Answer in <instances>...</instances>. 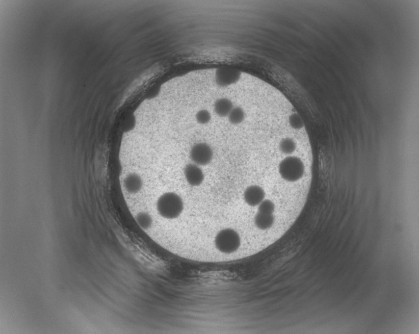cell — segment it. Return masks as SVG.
Masks as SVG:
<instances>
[{
  "mask_svg": "<svg viewBox=\"0 0 419 334\" xmlns=\"http://www.w3.org/2000/svg\"><path fill=\"white\" fill-rule=\"evenodd\" d=\"M124 187L128 192L135 194L140 191L143 186V180L141 177L136 173H131L124 180Z\"/></svg>",
  "mask_w": 419,
  "mask_h": 334,
  "instance_id": "cell-6",
  "label": "cell"
},
{
  "mask_svg": "<svg viewBox=\"0 0 419 334\" xmlns=\"http://www.w3.org/2000/svg\"><path fill=\"white\" fill-rule=\"evenodd\" d=\"M214 156L212 149L206 143H199L192 146L190 151V158L192 163L202 167L212 162Z\"/></svg>",
  "mask_w": 419,
  "mask_h": 334,
  "instance_id": "cell-3",
  "label": "cell"
},
{
  "mask_svg": "<svg viewBox=\"0 0 419 334\" xmlns=\"http://www.w3.org/2000/svg\"><path fill=\"white\" fill-rule=\"evenodd\" d=\"M136 220L139 226L143 230L149 229L152 226L153 219L148 213L145 212L139 213L136 217Z\"/></svg>",
  "mask_w": 419,
  "mask_h": 334,
  "instance_id": "cell-11",
  "label": "cell"
},
{
  "mask_svg": "<svg viewBox=\"0 0 419 334\" xmlns=\"http://www.w3.org/2000/svg\"><path fill=\"white\" fill-rule=\"evenodd\" d=\"M184 209L182 198L175 192H166L157 201V210L162 218L175 220L179 218Z\"/></svg>",
  "mask_w": 419,
  "mask_h": 334,
  "instance_id": "cell-1",
  "label": "cell"
},
{
  "mask_svg": "<svg viewBox=\"0 0 419 334\" xmlns=\"http://www.w3.org/2000/svg\"><path fill=\"white\" fill-rule=\"evenodd\" d=\"M211 119H212V116H211L210 113L207 109H201V110L196 113V122L201 124V125H207V124L210 122Z\"/></svg>",
  "mask_w": 419,
  "mask_h": 334,
  "instance_id": "cell-12",
  "label": "cell"
},
{
  "mask_svg": "<svg viewBox=\"0 0 419 334\" xmlns=\"http://www.w3.org/2000/svg\"><path fill=\"white\" fill-rule=\"evenodd\" d=\"M186 182L191 186H199L205 180V174L200 166L193 163L188 164L184 169Z\"/></svg>",
  "mask_w": 419,
  "mask_h": 334,
  "instance_id": "cell-4",
  "label": "cell"
},
{
  "mask_svg": "<svg viewBox=\"0 0 419 334\" xmlns=\"http://www.w3.org/2000/svg\"><path fill=\"white\" fill-rule=\"evenodd\" d=\"M244 110L240 107H234L230 111L228 118L229 122L233 125H239L245 120Z\"/></svg>",
  "mask_w": 419,
  "mask_h": 334,
  "instance_id": "cell-9",
  "label": "cell"
},
{
  "mask_svg": "<svg viewBox=\"0 0 419 334\" xmlns=\"http://www.w3.org/2000/svg\"><path fill=\"white\" fill-rule=\"evenodd\" d=\"M275 215L264 214L262 213H257L254 218V224L256 227L260 230H267L273 227L275 224Z\"/></svg>",
  "mask_w": 419,
  "mask_h": 334,
  "instance_id": "cell-7",
  "label": "cell"
},
{
  "mask_svg": "<svg viewBox=\"0 0 419 334\" xmlns=\"http://www.w3.org/2000/svg\"><path fill=\"white\" fill-rule=\"evenodd\" d=\"M265 192L263 188L258 185H252L245 189L243 193V199L245 203L250 206H257L265 200Z\"/></svg>",
  "mask_w": 419,
  "mask_h": 334,
  "instance_id": "cell-5",
  "label": "cell"
},
{
  "mask_svg": "<svg viewBox=\"0 0 419 334\" xmlns=\"http://www.w3.org/2000/svg\"><path fill=\"white\" fill-rule=\"evenodd\" d=\"M275 203L269 199H265L258 206V212L264 214L274 215L275 212Z\"/></svg>",
  "mask_w": 419,
  "mask_h": 334,
  "instance_id": "cell-10",
  "label": "cell"
},
{
  "mask_svg": "<svg viewBox=\"0 0 419 334\" xmlns=\"http://www.w3.org/2000/svg\"><path fill=\"white\" fill-rule=\"evenodd\" d=\"M214 244L219 252L226 254H232L236 252L240 247V236L235 230L225 228L216 234Z\"/></svg>",
  "mask_w": 419,
  "mask_h": 334,
  "instance_id": "cell-2",
  "label": "cell"
},
{
  "mask_svg": "<svg viewBox=\"0 0 419 334\" xmlns=\"http://www.w3.org/2000/svg\"><path fill=\"white\" fill-rule=\"evenodd\" d=\"M233 108V103L228 98H220L214 103L215 113L220 117H228Z\"/></svg>",
  "mask_w": 419,
  "mask_h": 334,
  "instance_id": "cell-8",
  "label": "cell"
}]
</instances>
